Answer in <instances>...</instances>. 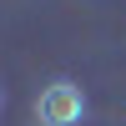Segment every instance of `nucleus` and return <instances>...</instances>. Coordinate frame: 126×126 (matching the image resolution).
I'll list each match as a JSON object with an SVG mask.
<instances>
[{
    "label": "nucleus",
    "mask_w": 126,
    "mask_h": 126,
    "mask_svg": "<svg viewBox=\"0 0 126 126\" xmlns=\"http://www.w3.org/2000/svg\"><path fill=\"white\" fill-rule=\"evenodd\" d=\"M86 116V96H81L76 81H50L35 96V121L40 126H81Z\"/></svg>",
    "instance_id": "f257e3e1"
}]
</instances>
